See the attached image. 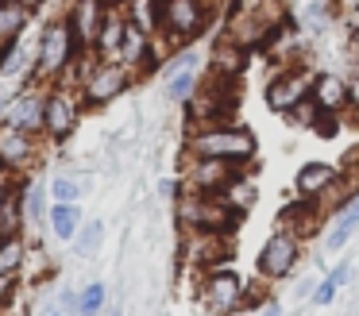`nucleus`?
<instances>
[{
    "label": "nucleus",
    "mask_w": 359,
    "mask_h": 316,
    "mask_svg": "<svg viewBox=\"0 0 359 316\" xmlns=\"http://www.w3.org/2000/svg\"><path fill=\"white\" fill-rule=\"evenodd\" d=\"M186 151L189 158H217L243 170L259 154V139L251 135V128H240V123H217V128H197Z\"/></svg>",
    "instance_id": "obj_1"
},
{
    "label": "nucleus",
    "mask_w": 359,
    "mask_h": 316,
    "mask_svg": "<svg viewBox=\"0 0 359 316\" xmlns=\"http://www.w3.org/2000/svg\"><path fill=\"white\" fill-rule=\"evenodd\" d=\"M178 224L186 228V235H232L240 216H236L220 197L182 193L178 197Z\"/></svg>",
    "instance_id": "obj_2"
},
{
    "label": "nucleus",
    "mask_w": 359,
    "mask_h": 316,
    "mask_svg": "<svg viewBox=\"0 0 359 316\" xmlns=\"http://www.w3.org/2000/svg\"><path fill=\"white\" fill-rule=\"evenodd\" d=\"M78 85H81V100L97 108V104H109V100L124 97L128 85H132V69H124L120 62L93 58V62H86V66H81Z\"/></svg>",
    "instance_id": "obj_3"
},
{
    "label": "nucleus",
    "mask_w": 359,
    "mask_h": 316,
    "mask_svg": "<svg viewBox=\"0 0 359 316\" xmlns=\"http://www.w3.org/2000/svg\"><path fill=\"white\" fill-rule=\"evenodd\" d=\"M35 50H39V58H35V77L66 74V69L74 66V58L81 54L78 43H74V35H70V27H66V20H50L47 27H43Z\"/></svg>",
    "instance_id": "obj_4"
},
{
    "label": "nucleus",
    "mask_w": 359,
    "mask_h": 316,
    "mask_svg": "<svg viewBox=\"0 0 359 316\" xmlns=\"http://www.w3.org/2000/svg\"><path fill=\"white\" fill-rule=\"evenodd\" d=\"M302 259H305L302 239H297L294 231L278 228L263 247H259L255 270H259V277H263V282H282V277H290L297 266H302Z\"/></svg>",
    "instance_id": "obj_5"
},
{
    "label": "nucleus",
    "mask_w": 359,
    "mask_h": 316,
    "mask_svg": "<svg viewBox=\"0 0 359 316\" xmlns=\"http://www.w3.org/2000/svg\"><path fill=\"white\" fill-rule=\"evenodd\" d=\"M201 297H205V305H209V312H217V316H232V312H240V308H251L248 305V285H243V277L236 274L232 266L205 270Z\"/></svg>",
    "instance_id": "obj_6"
},
{
    "label": "nucleus",
    "mask_w": 359,
    "mask_h": 316,
    "mask_svg": "<svg viewBox=\"0 0 359 316\" xmlns=\"http://www.w3.org/2000/svg\"><path fill=\"white\" fill-rule=\"evenodd\" d=\"M205 23H209V0H163L158 31L170 35L174 43H186V39L201 35Z\"/></svg>",
    "instance_id": "obj_7"
},
{
    "label": "nucleus",
    "mask_w": 359,
    "mask_h": 316,
    "mask_svg": "<svg viewBox=\"0 0 359 316\" xmlns=\"http://www.w3.org/2000/svg\"><path fill=\"white\" fill-rule=\"evenodd\" d=\"M112 8H116V4H104V0H74L70 12L62 15L81 54H93L97 35H101V27H104V20H109Z\"/></svg>",
    "instance_id": "obj_8"
},
{
    "label": "nucleus",
    "mask_w": 359,
    "mask_h": 316,
    "mask_svg": "<svg viewBox=\"0 0 359 316\" xmlns=\"http://www.w3.org/2000/svg\"><path fill=\"white\" fill-rule=\"evenodd\" d=\"M313 77L317 74H309V69H278V74L266 81V108L271 112H294V104H302L305 97L313 92Z\"/></svg>",
    "instance_id": "obj_9"
},
{
    "label": "nucleus",
    "mask_w": 359,
    "mask_h": 316,
    "mask_svg": "<svg viewBox=\"0 0 359 316\" xmlns=\"http://www.w3.org/2000/svg\"><path fill=\"white\" fill-rule=\"evenodd\" d=\"M81 92H74V89H50L47 92V135L50 139H70L74 131H78V123H81Z\"/></svg>",
    "instance_id": "obj_10"
},
{
    "label": "nucleus",
    "mask_w": 359,
    "mask_h": 316,
    "mask_svg": "<svg viewBox=\"0 0 359 316\" xmlns=\"http://www.w3.org/2000/svg\"><path fill=\"white\" fill-rule=\"evenodd\" d=\"M163 81H166V97L174 104H189L201 85V74H197V50H182L178 58H170L163 66Z\"/></svg>",
    "instance_id": "obj_11"
},
{
    "label": "nucleus",
    "mask_w": 359,
    "mask_h": 316,
    "mask_svg": "<svg viewBox=\"0 0 359 316\" xmlns=\"http://www.w3.org/2000/svg\"><path fill=\"white\" fill-rule=\"evenodd\" d=\"M232 162H217V158H189L186 166V193H205V197H220L228 181L236 177Z\"/></svg>",
    "instance_id": "obj_12"
},
{
    "label": "nucleus",
    "mask_w": 359,
    "mask_h": 316,
    "mask_svg": "<svg viewBox=\"0 0 359 316\" xmlns=\"http://www.w3.org/2000/svg\"><path fill=\"white\" fill-rule=\"evenodd\" d=\"M4 120H8V128L24 131V135H39V131H47V97L32 89H20Z\"/></svg>",
    "instance_id": "obj_13"
},
{
    "label": "nucleus",
    "mask_w": 359,
    "mask_h": 316,
    "mask_svg": "<svg viewBox=\"0 0 359 316\" xmlns=\"http://www.w3.org/2000/svg\"><path fill=\"white\" fill-rule=\"evenodd\" d=\"M236 243L232 235H186V262L201 270H217L232 259Z\"/></svg>",
    "instance_id": "obj_14"
},
{
    "label": "nucleus",
    "mask_w": 359,
    "mask_h": 316,
    "mask_svg": "<svg viewBox=\"0 0 359 316\" xmlns=\"http://www.w3.org/2000/svg\"><path fill=\"white\" fill-rule=\"evenodd\" d=\"M116 62L124 69H151L155 66V43H151V35L143 27H135L132 20L124 23V39H120V50H116Z\"/></svg>",
    "instance_id": "obj_15"
},
{
    "label": "nucleus",
    "mask_w": 359,
    "mask_h": 316,
    "mask_svg": "<svg viewBox=\"0 0 359 316\" xmlns=\"http://www.w3.org/2000/svg\"><path fill=\"white\" fill-rule=\"evenodd\" d=\"M336 181H340V166H332V162H305V166L294 174L297 197L317 200V205H320V197H325Z\"/></svg>",
    "instance_id": "obj_16"
},
{
    "label": "nucleus",
    "mask_w": 359,
    "mask_h": 316,
    "mask_svg": "<svg viewBox=\"0 0 359 316\" xmlns=\"http://www.w3.org/2000/svg\"><path fill=\"white\" fill-rule=\"evenodd\" d=\"M278 224L286 231H294L297 239H305V235H313L317 224H320V205L317 200H305V197H294V205H282Z\"/></svg>",
    "instance_id": "obj_17"
},
{
    "label": "nucleus",
    "mask_w": 359,
    "mask_h": 316,
    "mask_svg": "<svg viewBox=\"0 0 359 316\" xmlns=\"http://www.w3.org/2000/svg\"><path fill=\"white\" fill-rule=\"evenodd\" d=\"M313 100H317L320 112L328 116H340L344 108H348V81H344L340 74H317L313 77Z\"/></svg>",
    "instance_id": "obj_18"
},
{
    "label": "nucleus",
    "mask_w": 359,
    "mask_h": 316,
    "mask_svg": "<svg viewBox=\"0 0 359 316\" xmlns=\"http://www.w3.org/2000/svg\"><path fill=\"white\" fill-rule=\"evenodd\" d=\"M35 154V135H24L16 128H0V170H20Z\"/></svg>",
    "instance_id": "obj_19"
},
{
    "label": "nucleus",
    "mask_w": 359,
    "mask_h": 316,
    "mask_svg": "<svg viewBox=\"0 0 359 316\" xmlns=\"http://www.w3.org/2000/svg\"><path fill=\"white\" fill-rule=\"evenodd\" d=\"M255 197H259V189H255V177H251L248 170H236V177L220 189V200H224L236 216H248L251 208H255Z\"/></svg>",
    "instance_id": "obj_20"
},
{
    "label": "nucleus",
    "mask_w": 359,
    "mask_h": 316,
    "mask_svg": "<svg viewBox=\"0 0 359 316\" xmlns=\"http://www.w3.org/2000/svg\"><path fill=\"white\" fill-rule=\"evenodd\" d=\"M47 185L43 181H32V185H24L20 189V208H24V228H32V231H39V228H47V216H50V205H47Z\"/></svg>",
    "instance_id": "obj_21"
},
{
    "label": "nucleus",
    "mask_w": 359,
    "mask_h": 316,
    "mask_svg": "<svg viewBox=\"0 0 359 316\" xmlns=\"http://www.w3.org/2000/svg\"><path fill=\"white\" fill-rule=\"evenodd\" d=\"M243 66H248V50L240 43H232L228 35L220 43H212V58H209L212 77H236V74H243Z\"/></svg>",
    "instance_id": "obj_22"
},
{
    "label": "nucleus",
    "mask_w": 359,
    "mask_h": 316,
    "mask_svg": "<svg viewBox=\"0 0 359 316\" xmlns=\"http://www.w3.org/2000/svg\"><path fill=\"white\" fill-rule=\"evenodd\" d=\"M81 208L78 205H50V216H47V228L58 243H74V235L81 231Z\"/></svg>",
    "instance_id": "obj_23"
},
{
    "label": "nucleus",
    "mask_w": 359,
    "mask_h": 316,
    "mask_svg": "<svg viewBox=\"0 0 359 316\" xmlns=\"http://www.w3.org/2000/svg\"><path fill=\"white\" fill-rule=\"evenodd\" d=\"M124 23H128V15H120L116 8H112V12H109V20H104V27H101V35H97L93 58H101V62H116L120 39H124Z\"/></svg>",
    "instance_id": "obj_24"
},
{
    "label": "nucleus",
    "mask_w": 359,
    "mask_h": 316,
    "mask_svg": "<svg viewBox=\"0 0 359 316\" xmlns=\"http://www.w3.org/2000/svg\"><path fill=\"white\" fill-rule=\"evenodd\" d=\"M27 20H32V12H27L24 0H0V43H16L24 35Z\"/></svg>",
    "instance_id": "obj_25"
},
{
    "label": "nucleus",
    "mask_w": 359,
    "mask_h": 316,
    "mask_svg": "<svg viewBox=\"0 0 359 316\" xmlns=\"http://www.w3.org/2000/svg\"><path fill=\"white\" fill-rule=\"evenodd\" d=\"M348 282H351V262H336V266H332V270H328V274L317 282V289H313V305H320V308L332 305L336 293H340Z\"/></svg>",
    "instance_id": "obj_26"
},
{
    "label": "nucleus",
    "mask_w": 359,
    "mask_h": 316,
    "mask_svg": "<svg viewBox=\"0 0 359 316\" xmlns=\"http://www.w3.org/2000/svg\"><path fill=\"white\" fill-rule=\"evenodd\" d=\"M109 305V285L104 282H89L86 289H78V316H101Z\"/></svg>",
    "instance_id": "obj_27"
},
{
    "label": "nucleus",
    "mask_w": 359,
    "mask_h": 316,
    "mask_svg": "<svg viewBox=\"0 0 359 316\" xmlns=\"http://www.w3.org/2000/svg\"><path fill=\"white\" fill-rule=\"evenodd\" d=\"M24 228V208H20V193H8L0 200V239H16V231Z\"/></svg>",
    "instance_id": "obj_28"
},
{
    "label": "nucleus",
    "mask_w": 359,
    "mask_h": 316,
    "mask_svg": "<svg viewBox=\"0 0 359 316\" xmlns=\"http://www.w3.org/2000/svg\"><path fill=\"white\" fill-rule=\"evenodd\" d=\"M47 193L55 197V205H78L81 193H86V185H81L78 177H70V174H55L50 185H47Z\"/></svg>",
    "instance_id": "obj_29"
},
{
    "label": "nucleus",
    "mask_w": 359,
    "mask_h": 316,
    "mask_svg": "<svg viewBox=\"0 0 359 316\" xmlns=\"http://www.w3.org/2000/svg\"><path fill=\"white\" fill-rule=\"evenodd\" d=\"M101 239H104V224L89 220V224H81V231L74 235V251H78L81 259H93V254L101 251Z\"/></svg>",
    "instance_id": "obj_30"
},
{
    "label": "nucleus",
    "mask_w": 359,
    "mask_h": 316,
    "mask_svg": "<svg viewBox=\"0 0 359 316\" xmlns=\"http://www.w3.org/2000/svg\"><path fill=\"white\" fill-rule=\"evenodd\" d=\"M24 259H27V247H24V239H0V274H16L20 266H24Z\"/></svg>",
    "instance_id": "obj_31"
},
{
    "label": "nucleus",
    "mask_w": 359,
    "mask_h": 316,
    "mask_svg": "<svg viewBox=\"0 0 359 316\" xmlns=\"http://www.w3.org/2000/svg\"><path fill=\"white\" fill-rule=\"evenodd\" d=\"M317 116H320L317 100H313V97H305L302 104H294V112H290V120H294V123H302V128H313V123H317Z\"/></svg>",
    "instance_id": "obj_32"
},
{
    "label": "nucleus",
    "mask_w": 359,
    "mask_h": 316,
    "mask_svg": "<svg viewBox=\"0 0 359 316\" xmlns=\"http://www.w3.org/2000/svg\"><path fill=\"white\" fill-rule=\"evenodd\" d=\"M351 235H355V231H351L348 224H340V220H336V228H332V231H328V235H325V251H328V254L344 251V247H348V239H351Z\"/></svg>",
    "instance_id": "obj_33"
},
{
    "label": "nucleus",
    "mask_w": 359,
    "mask_h": 316,
    "mask_svg": "<svg viewBox=\"0 0 359 316\" xmlns=\"http://www.w3.org/2000/svg\"><path fill=\"white\" fill-rule=\"evenodd\" d=\"M309 131H317V139H332L336 131H340V116H328V112H320V116H317V123H313Z\"/></svg>",
    "instance_id": "obj_34"
},
{
    "label": "nucleus",
    "mask_w": 359,
    "mask_h": 316,
    "mask_svg": "<svg viewBox=\"0 0 359 316\" xmlns=\"http://www.w3.org/2000/svg\"><path fill=\"white\" fill-rule=\"evenodd\" d=\"M340 177H348V181L359 185V146H351L348 154H344V166H340Z\"/></svg>",
    "instance_id": "obj_35"
},
{
    "label": "nucleus",
    "mask_w": 359,
    "mask_h": 316,
    "mask_svg": "<svg viewBox=\"0 0 359 316\" xmlns=\"http://www.w3.org/2000/svg\"><path fill=\"white\" fill-rule=\"evenodd\" d=\"M16 92H20V81H0V116H8Z\"/></svg>",
    "instance_id": "obj_36"
},
{
    "label": "nucleus",
    "mask_w": 359,
    "mask_h": 316,
    "mask_svg": "<svg viewBox=\"0 0 359 316\" xmlns=\"http://www.w3.org/2000/svg\"><path fill=\"white\" fill-rule=\"evenodd\" d=\"M340 224H348L351 231H359V197H355V200H351V205L340 212Z\"/></svg>",
    "instance_id": "obj_37"
},
{
    "label": "nucleus",
    "mask_w": 359,
    "mask_h": 316,
    "mask_svg": "<svg viewBox=\"0 0 359 316\" xmlns=\"http://www.w3.org/2000/svg\"><path fill=\"white\" fill-rule=\"evenodd\" d=\"M178 189L182 185L174 181V177H163V181H158V197H166V200H178Z\"/></svg>",
    "instance_id": "obj_38"
},
{
    "label": "nucleus",
    "mask_w": 359,
    "mask_h": 316,
    "mask_svg": "<svg viewBox=\"0 0 359 316\" xmlns=\"http://www.w3.org/2000/svg\"><path fill=\"white\" fill-rule=\"evenodd\" d=\"M313 289H317V277H302V282H297V289H294V297L297 301H305V297L313 301Z\"/></svg>",
    "instance_id": "obj_39"
},
{
    "label": "nucleus",
    "mask_w": 359,
    "mask_h": 316,
    "mask_svg": "<svg viewBox=\"0 0 359 316\" xmlns=\"http://www.w3.org/2000/svg\"><path fill=\"white\" fill-rule=\"evenodd\" d=\"M58 308H62V312H74V316H78V293L66 289L62 297H58Z\"/></svg>",
    "instance_id": "obj_40"
},
{
    "label": "nucleus",
    "mask_w": 359,
    "mask_h": 316,
    "mask_svg": "<svg viewBox=\"0 0 359 316\" xmlns=\"http://www.w3.org/2000/svg\"><path fill=\"white\" fill-rule=\"evenodd\" d=\"M348 108H355V112H359V74L348 77Z\"/></svg>",
    "instance_id": "obj_41"
},
{
    "label": "nucleus",
    "mask_w": 359,
    "mask_h": 316,
    "mask_svg": "<svg viewBox=\"0 0 359 316\" xmlns=\"http://www.w3.org/2000/svg\"><path fill=\"white\" fill-rule=\"evenodd\" d=\"M12 289H16V282H12V274H0V305L12 297Z\"/></svg>",
    "instance_id": "obj_42"
},
{
    "label": "nucleus",
    "mask_w": 359,
    "mask_h": 316,
    "mask_svg": "<svg viewBox=\"0 0 359 316\" xmlns=\"http://www.w3.org/2000/svg\"><path fill=\"white\" fill-rule=\"evenodd\" d=\"M263 316H286V312H282V308H278V305H274V301H266V308H263Z\"/></svg>",
    "instance_id": "obj_43"
},
{
    "label": "nucleus",
    "mask_w": 359,
    "mask_h": 316,
    "mask_svg": "<svg viewBox=\"0 0 359 316\" xmlns=\"http://www.w3.org/2000/svg\"><path fill=\"white\" fill-rule=\"evenodd\" d=\"M24 4H27V12L35 15V12H39V8H43V4H47V0H24Z\"/></svg>",
    "instance_id": "obj_44"
},
{
    "label": "nucleus",
    "mask_w": 359,
    "mask_h": 316,
    "mask_svg": "<svg viewBox=\"0 0 359 316\" xmlns=\"http://www.w3.org/2000/svg\"><path fill=\"white\" fill-rule=\"evenodd\" d=\"M351 50L359 54V27H355V35H351Z\"/></svg>",
    "instance_id": "obj_45"
},
{
    "label": "nucleus",
    "mask_w": 359,
    "mask_h": 316,
    "mask_svg": "<svg viewBox=\"0 0 359 316\" xmlns=\"http://www.w3.org/2000/svg\"><path fill=\"white\" fill-rule=\"evenodd\" d=\"M47 316H62V308H58V305H55V308H47Z\"/></svg>",
    "instance_id": "obj_46"
},
{
    "label": "nucleus",
    "mask_w": 359,
    "mask_h": 316,
    "mask_svg": "<svg viewBox=\"0 0 359 316\" xmlns=\"http://www.w3.org/2000/svg\"><path fill=\"white\" fill-rule=\"evenodd\" d=\"M104 316H120V308H109V312H104Z\"/></svg>",
    "instance_id": "obj_47"
},
{
    "label": "nucleus",
    "mask_w": 359,
    "mask_h": 316,
    "mask_svg": "<svg viewBox=\"0 0 359 316\" xmlns=\"http://www.w3.org/2000/svg\"><path fill=\"white\" fill-rule=\"evenodd\" d=\"M104 4H120V0H104Z\"/></svg>",
    "instance_id": "obj_48"
}]
</instances>
